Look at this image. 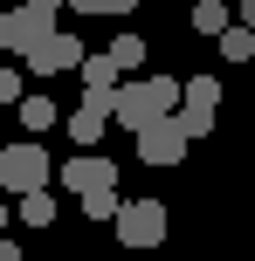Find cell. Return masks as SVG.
<instances>
[{
  "instance_id": "5bb4252c",
  "label": "cell",
  "mask_w": 255,
  "mask_h": 261,
  "mask_svg": "<svg viewBox=\"0 0 255 261\" xmlns=\"http://www.w3.org/2000/svg\"><path fill=\"white\" fill-rule=\"evenodd\" d=\"M187 103L214 110V103H221V76H187Z\"/></svg>"
},
{
  "instance_id": "7402d4cb",
  "label": "cell",
  "mask_w": 255,
  "mask_h": 261,
  "mask_svg": "<svg viewBox=\"0 0 255 261\" xmlns=\"http://www.w3.org/2000/svg\"><path fill=\"white\" fill-rule=\"evenodd\" d=\"M0 55H7V14H0Z\"/></svg>"
},
{
  "instance_id": "44dd1931",
  "label": "cell",
  "mask_w": 255,
  "mask_h": 261,
  "mask_svg": "<svg viewBox=\"0 0 255 261\" xmlns=\"http://www.w3.org/2000/svg\"><path fill=\"white\" fill-rule=\"evenodd\" d=\"M235 21H248V28H255V0H242V14H235Z\"/></svg>"
},
{
  "instance_id": "cb8c5ba5",
  "label": "cell",
  "mask_w": 255,
  "mask_h": 261,
  "mask_svg": "<svg viewBox=\"0 0 255 261\" xmlns=\"http://www.w3.org/2000/svg\"><path fill=\"white\" fill-rule=\"evenodd\" d=\"M0 234H7V199H0Z\"/></svg>"
},
{
  "instance_id": "7a4b0ae2",
  "label": "cell",
  "mask_w": 255,
  "mask_h": 261,
  "mask_svg": "<svg viewBox=\"0 0 255 261\" xmlns=\"http://www.w3.org/2000/svg\"><path fill=\"white\" fill-rule=\"evenodd\" d=\"M41 186H55V165H49V151H41L35 138L28 144H7L0 151V193H41Z\"/></svg>"
},
{
  "instance_id": "9c48e42d",
  "label": "cell",
  "mask_w": 255,
  "mask_h": 261,
  "mask_svg": "<svg viewBox=\"0 0 255 261\" xmlns=\"http://www.w3.org/2000/svg\"><path fill=\"white\" fill-rule=\"evenodd\" d=\"M104 130H110V117H104V110H90V103H83V110H76V117H69V138H76V144H83V151H90V144H97V138H104Z\"/></svg>"
},
{
  "instance_id": "5b68a950",
  "label": "cell",
  "mask_w": 255,
  "mask_h": 261,
  "mask_svg": "<svg viewBox=\"0 0 255 261\" xmlns=\"http://www.w3.org/2000/svg\"><path fill=\"white\" fill-rule=\"evenodd\" d=\"M83 55H90V48H83L69 28H55V35L41 41L35 55H28V76H76V69H83Z\"/></svg>"
},
{
  "instance_id": "4fadbf2b",
  "label": "cell",
  "mask_w": 255,
  "mask_h": 261,
  "mask_svg": "<svg viewBox=\"0 0 255 261\" xmlns=\"http://www.w3.org/2000/svg\"><path fill=\"white\" fill-rule=\"evenodd\" d=\"M118 186H104V193H83V213H90V220H118Z\"/></svg>"
},
{
  "instance_id": "30bf717a",
  "label": "cell",
  "mask_w": 255,
  "mask_h": 261,
  "mask_svg": "<svg viewBox=\"0 0 255 261\" xmlns=\"http://www.w3.org/2000/svg\"><path fill=\"white\" fill-rule=\"evenodd\" d=\"M228 21H235V14L221 7V0H200V7H193V28H200L207 41H221V35H228Z\"/></svg>"
},
{
  "instance_id": "2e32d148",
  "label": "cell",
  "mask_w": 255,
  "mask_h": 261,
  "mask_svg": "<svg viewBox=\"0 0 255 261\" xmlns=\"http://www.w3.org/2000/svg\"><path fill=\"white\" fill-rule=\"evenodd\" d=\"M110 62H118V69H138V62H145V41H138V35H118V41H110Z\"/></svg>"
},
{
  "instance_id": "52a82bcc",
  "label": "cell",
  "mask_w": 255,
  "mask_h": 261,
  "mask_svg": "<svg viewBox=\"0 0 255 261\" xmlns=\"http://www.w3.org/2000/svg\"><path fill=\"white\" fill-rule=\"evenodd\" d=\"M104 186H118V165L110 158H97V151H83V158H69L62 165V193H104Z\"/></svg>"
},
{
  "instance_id": "ffe728a7",
  "label": "cell",
  "mask_w": 255,
  "mask_h": 261,
  "mask_svg": "<svg viewBox=\"0 0 255 261\" xmlns=\"http://www.w3.org/2000/svg\"><path fill=\"white\" fill-rule=\"evenodd\" d=\"M0 261H21V241H7V234H0Z\"/></svg>"
},
{
  "instance_id": "9a60e30c",
  "label": "cell",
  "mask_w": 255,
  "mask_h": 261,
  "mask_svg": "<svg viewBox=\"0 0 255 261\" xmlns=\"http://www.w3.org/2000/svg\"><path fill=\"white\" fill-rule=\"evenodd\" d=\"M21 124L28 130H49L55 124V103H49V96H21Z\"/></svg>"
},
{
  "instance_id": "ba28073f",
  "label": "cell",
  "mask_w": 255,
  "mask_h": 261,
  "mask_svg": "<svg viewBox=\"0 0 255 261\" xmlns=\"http://www.w3.org/2000/svg\"><path fill=\"white\" fill-rule=\"evenodd\" d=\"M76 76H83V90H118V62H110V48H104V55H83Z\"/></svg>"
},
{
  "instance_id": "e0dca14e",
  "label": "cell",
  "mask_w": 255,
  "mask_h": 261,
  "mask_svg": "<svg viewBox=\"0 0 255 261\" xmlns=\"http://www.w3.org/2000/svg\"><path fill=\"white\" fill-rule=\"evenodd\" d=\"M173 124L187 130V138H207V130H214V110H200V103H187V110H179Z\"/></svg>"
},
{
  "instance_id": "7c38bea8",
  "label": "cell",
  "mask_w": 255,
  "mask_h": 261,
  "mask_svg": "<svg viewBox=\"0 0 255 261\" xmlns=\"http://www.w3.org/2000/svg\"><path fill=\"white\" fill-rule=\"evenodd\" d=\"M221 55H228V62H248V55H255V28H248V21H228V35H221Z\"/></svg>"
},
{
  "instance_id": "603a6c76",
  "label": "cell",
  "mask_w": 255,
  "mask_h": 261,
  "mask_svg": "<svg viewBox=\"0 0 255 261\" xmlns=\"http://www.w3.org/2000/svg\"><path fill=\"white\" fill-rule=\"evenodd\" d=\"M35 7H49V14H62V0H35Z\"/></svg>"
},
{
  "instance_id": "8992f818",
  "label": "cell",
  "mask_w": 255,
  "mask_h": 261,
  "mask_svg": "<svg viewBox=\"0 0 255 261\" xmlns=\"http://www.w3.org/2000/svg\"><path fill=\"white\" fill-rule=\"evenodd\" d=\"M187 130H179L173 117H159V124H145L138 130V158H145V165H179V158H187Z\"/></svg>"
},
{
  "instance_id": "d6986e66",
  "label": "cell",
  "mask_w": 255,
  "mask_h": 261,
  "mask_svg": "<svg viewBox=\"0 0 255 261\" xmlns=\"http://www.w3.org/2000/svg\"><path fill=\"white\" fill-rule=\"evenodd\" d=\"M69 7H76V14H131L138 0H69Z\"/></svg>"
},
{
  "instance_id": "ac0fdd59",
  "label": "cell",
  "mask_w": 255,
  "mask_h": 261,
  "mask_svg": "<svg viewBox=\"0 0 255 261\" xmlns=\"http://www.w3.org/2000/svg\"><path fill=\"white\" fill-rule=\"evenodd\" d=\"M21 83H28L21 69H14V62H0V103H21Z\"/></svg>"
},
{
  "instance_id": "277c9868",
  "label": "cell",
  "mask_w": 255,
  "mask_h": 261,
  "mask_svg": "<svg viewBox=\"0 0 255 261\" xmlns=\"http://www.w3.org/2000/svg\"><path fill=\"white\" fill-rule=\"evenodd\" d=\"M49 35H55V14H49V7H35V0L7 7V55H21V62H28Z\"/></svg>"
},
{
  "instance_id": "3957f363",
  "label": "cell",
  "mask_w": 255,
  "mask_h": 261,
  "mask_svg": "<svg viewBox=\"0 0 255 261\" xmlns=\"http://www.w3.org/2000/svg\"><path fill=\"white\" fill-rule=\"evenodd\" d=\"M110 227H118V241H124V248H138V254H145V248H159V241H166V206H159V199H124Z\"/></svg>"
},
{
  "instance_id": "8fae6325",
  "label": "cell",
  "mask_w": 255,
  "mask_h": 261,
  "mask_svg": "<svg viewBox=\"0 0 255 261\" xmlns=\"http://www.w3.org/2000/svg\"><path fill=\"white\" fill-rule=\"evenodd\" d=\"M55 220V193L41 186V193H21V227H49Z\"/></svg>"
},
{
  "instance_id": "6da1fadb",
  "label": "cell",
  "mask_w": 255,
  "mask_h": 261,
  "mask_svg": "<svg viewBox=\"0 0 255 261\" xmlns=\"http://www.w3.org/2000/svg\"><path fill=\"white\" fill-rule=\"evenodd\" d=\"M187 96V83L173 76H138V83H118V110H110V124L118 130H145L159 117H173V103Z\"/></svg>"
}]
</instances>
